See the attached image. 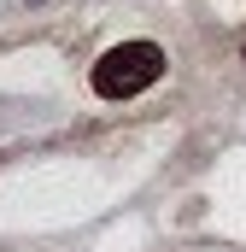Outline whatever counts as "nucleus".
Listing matches in <instances>:
<instances>
[{"mask_svg": "<svg viewBox=\"0 0 246 252\" xmlns=\"http://www.w3.org/2000/svg\"><path fill=\"white\" fill-rule=\"evenodd\" d=\"M158 76H164V53H158L153 41H123V47H112L106 59L94 64V94H106V100H129V94L153 88Z\"/></svg>", "mask_w": 246, "mask_h": 252, "instance_id": "nucleus-1", "label": "nucleus"}]
</instances>
